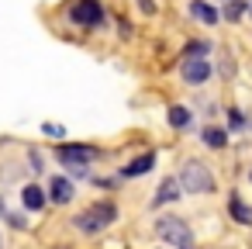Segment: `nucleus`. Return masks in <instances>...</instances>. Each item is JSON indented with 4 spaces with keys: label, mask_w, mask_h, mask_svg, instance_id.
I'll return each instance as SVG.
<instances>
[{
    "label": "nucleus",
    "mask_w": 252,
    "mask_h": 249,
    "mask_svg": "<svg viewBox=\"0 0 252 249\" xmlns=\"http://www.w3.org/2000/svg\"><path fill=\"white\" fill-rule=\"evenodd\" d=\"M114 221H118V204H114L111 197L87 204V208L73 218L76 232H83V235H100V232H104V228H111Z\"/></svg>",
    "instance_id": "obj_1"
},
{
    "label": "nucleus",
    "mask_w": 252,
    "mask_h": 249,
    "mask_svg": "<svg viewBox=\"0 0 252 249\" xmlns=\"http://www.w3.org/2000/svg\"><path fill=\"white\" fill-rule=\"evenodd\" d=\"M97 156H100L97 145H80V142H63V145H56V163L66 166L73 177H90V166H94Z\"/></svg>",
    "instance_id": "obj_2"
},
{
    "label": "nucleus",
    "mask_w": 252,
    "mask_h": 249,
    "mask_svg": "<svg viewBox=\"0 0 252 249\" xmlns=\"http://www.w3.org/2000/svg\"><path fill=\"white\" fill-rule=\"evenodd\" d=\"M180 187H183V194H214V173H211V166L207 163H200V159H187L183 166H180Z\"/></svg>",
    "instance_id": "obj_3"
},
{
    "label": "nucleus",
    "mask_w": 252,
    "mask_h": 249,
    "mask_svg": "<svg viewBox=\"0 0 252 249\" xmlns=\"http://www.w3.org/2000/svg\"><path fill=\"white\" fill-rule=\"evenodd\" d=\"M66 18H69V25H76V28L97 32V28H104L107 11H104V4H100V0H69Z\"/></svg>",
    "instance_id": "obj_4"
},
{
    "label": "nucleus",
    "mask_w": 252,
    "mask_h": 249,
    "mask_svg": "<svg viewBox=\"0 0 252 249\" xmlns=\"http://www.w3.org/2000/svg\"><path fill=\"white\" fill-rule=\"evenodd\" d=\"M156 235L162 242L176 246V249H193V232H190L187 218H180V214H159L156 218Z\"/></svg>",
    "instance_id": "obj_5"
},
{
    "label": "nucleus",
    "mask_w": 252,
    "mask_h": 249,
    "mask_svg": "<svg viewBox=\"0 0 252 249\" xmlns=\"http://www.w3.org/2000/svg\"><path fill=\"white\" fill-rule=\"evenodd\" d=\"M211 63L207 59H183V70H180V76H183V83L187 87H204L207 80H211Z\"/></svg>",
    "instance_id": "obj_6"
},
{
    "label": "nucleus",
    "mask_w": 252,
    "mask_h": 249,
    "mask_svg": "<svg viewBox=\"0 0 252 249\" xmlns=\"http://www.w3.org/2000/svg\"><path fill=\"white\" fill-rule=\"evenodd\" d=\"M152 166H156V152L149 149V152H142V156L128 159V163L118 170V177H121V180H135V177H145V173H152Z\"/></svg>",
    "instance_id": "obj_7"
},
{
    "label": "nucleus",
    "mask_w": 252,
    "mask_h": 249,
    "mask_svg": "<svg viewBox=\"0 0 252 249\" xmlns=\"http://www.w3.org/2000/svg\"><path fill=\"white\" fill-rule=\"evenodd\" d=\"M73 197H76V187H73L69 177H52V180H49V201H52V204L63 208V204H69Z\"/></svg>",
    "instance_id": "obj_8"
},
{
    "label": "nucleus",
    "mask_w": 252,
    "mask_h": 249,
    "mask_svg": "<svg viewBox=\"0 0 252 249\" xmlns=\"http://www.w3.org/2000/svg\"><path fill=\"white\" fill-rule=\"evenodd\" d=\"M183 197V187H180V180L176 177H166L162 183H159V190H156V197H152V208H162V204H173V201H180Z\"/></svg>",
    "instance_id": "obj_9"
},
{
    "label": "nucleus",
    "mask_w": 252,
    "mask_h": 249,
    "mask_svg": "<svg viewBox=\"0 0 252 249\" xmlns=\"http://www.w3.org/2000/svg\"><path fill=\"white\" fill-rule=\"evenodd\" d=\"M228 214H231L235 225H252V204H245L238 190L228 194Z\"/></svg>",
    "instance_id": "obj_10"
},
{
    "label": "nucleus",
    "mask_w": 252,
    "mask_h": 249,
    "mask_svg": "<svg viewBox=\"0 0 252 249\" xmlns=\"http://www.w3.org/2000/svg\"><path fill=\"white\" fill-rule=\"evenodd\" d=\"M166 121H169L173 132H187V128H193V111H190L187 104H173V107L166 111Z\"/></svg>",
    "instance_id": "obj_11"
},
{
    "label": "nucleus",
    "mask_w": 252,
    "mask_h": 249,
    "mask_svg": "<svg viewBox=\"0 0 252 249\" xmlns=\"http://www.w3.org/2000/svg\"><path fill=\"white\" fill-rule=\"evenodd\" d=\"M21 204H25V211H42L49 204V194L38 183H25L21 187Z\"/></svg>",
    "instance_id": "obj_12"
},
{
    "label": "nucleus",
    "mask_w": 252,
    "mask_h": 249,
    "mask_svg": "<svg viewBox=\"0 0 252 249\" xmlns=\"http://www.w3.org/2000/svg\"><path fill=\"white\" fill-rule=\"evenodd\" d=\"M187 11H190V18H197V21H204V25H218V21H221V11H218L214 4H207V0H190Z\"/></svg>",
    "instance_id": "obj_13"
},
{
    "label": "nucleus",
    "mask_w": 252,
    "mask_h": 249,
    "mask_svg": "<svg viewBox=\"0 0 252 249\" xmlns=\"http://www.w3.org/2000/svg\"><path fill=\"white\" fill-rule=\"evenodd\" d=\"M200 142H204L207 149H224V145H228V128H218V125H207V128L200 132Z\"/></svg>",
    "instance_id": "obj_14"
},
{
    "label": "nucleus",
    "mask_w": 252,
    "mask_h": 249,
    "mask_svg": "<svg viewBox=\"0 0 252 249\" xmlns=\"http://www.w3.org/2000/svg\"><path fill=\"white\" fill-rule=\"evenodd\" d=\"M245 11H249V0H228V4L221 7V18L224 21H242Z\"/></svg>",
    "instance_id": "obj_15"
},
{
    "label": "nucleus",
    "mask_w": 252,
    "mask_h": 249,
    "mask_svg": "<svg viewBox=\"0 0 252 249\" xmlns=\"http://www.w3.org/2000/svg\"><path fill=\"white\" fill-rule=\"evenodd\" d=\"M211 49H214V45H211L207 38H197V42H190V45H187V52H183V59H204V56H207Z\"/></svg>",
    "instance_id": "obj_16"
},
{
    "label": "nucleus",
    "mask_w": 252,
    "mask_h": 249,
    "mask_svg": "<svg viewBox=\"0 0 252 249\" xmlns=\"http://www.w3.org/2000/svg\"><path fill=\"white\" fill-rule=\"evenodd\" d=\"M228 125H231L235 132H242V128H249V118L242 114V107H228Z\"/></svg>",
    "instance_id": "obj_17"
},
{
    "label": "nucleus",
    "mask_w": 252,
    "mask_h": 249,
    "mask_svg": "<svg viewBox=\"0 0 252 249\" xmlns=\"http://www.w3.org/2000/svg\"><path fill=\"white\" fill-rule=\"evenodd\" d=\"M42 132H45L49 139H66V128H63V125H52V121H45Z\"/></svg>",
    "instance_id": "obj_18"
},
{
    "label": "nucleus",
    "mask_w": 252,
    "mask_h": 249,
    "mask_svg": "<svg viewBox=\"0 0 252 249\" xmlns=\"http://www.w3.org/2000/svg\"><path fill=\"white\" fill-rule=\"evenodd\" d=\"M28 159H32V170L35 173H45V163H42V152L38 149H28Z\"/></svg>",
    "instance_id": "obj_19"
},
{
    "label": "nucleus",
    "mask_w": 252,
    "mask_h": 249,
    "mask_svg": "<svg viewBox=\"0 0 252 249\" xmlns=\"http://www.w3.org/2000/svg\"><path fill=\"white\" fill-rule=\"evenodd\" d=\"M7 221H11L14 228H28V218H25V214H14V211H7Z\"/></svg>",
    "instance_id": "obj_20"
},
{
    "label": "nucleus",
    "mask_w": 252,
    "mask_h": 249,
    "mask_svg": "<svg viewBox=\"0 0 252 249\" xmlns=\"http://www.w3.org/2000/svg\"><path fill=\"white\" fill-rule=\"evenodd\" d=\"M135 4H138V7H142V14H149V18L159 11V7H156V0H135Z\"/></svg>",
    "instance_id": "obj_21"
},
{
    "label": "nucleus",
    "mask_w": 252,
    "mask_h": 249,
    "mask_svg": "<svg viewBox=\"0 0 252 249\" xmlns=\"http://www.w3.org/2000/svg\"><path fill=\"white\" fill-rule=\"evenodd\" d=\"M221 4H228V0H221Z\"/></svg>",
    "instance_id": "obj_22"
},
{
    "label": "nucleus",
    "mask_w": 252,
    "mask_h": 249,
    "mask_svg": "<svg viewBox=\"0 0 252 249\" xmlns=\"http://www.w3.org/2000/svg\"><path fill=\"white\" fill-rule=\"evenodd\" d=\"M249 180H252V173H249Z\"/></svg>",
    "instance_id": "obj_23"
}]
</instances>
